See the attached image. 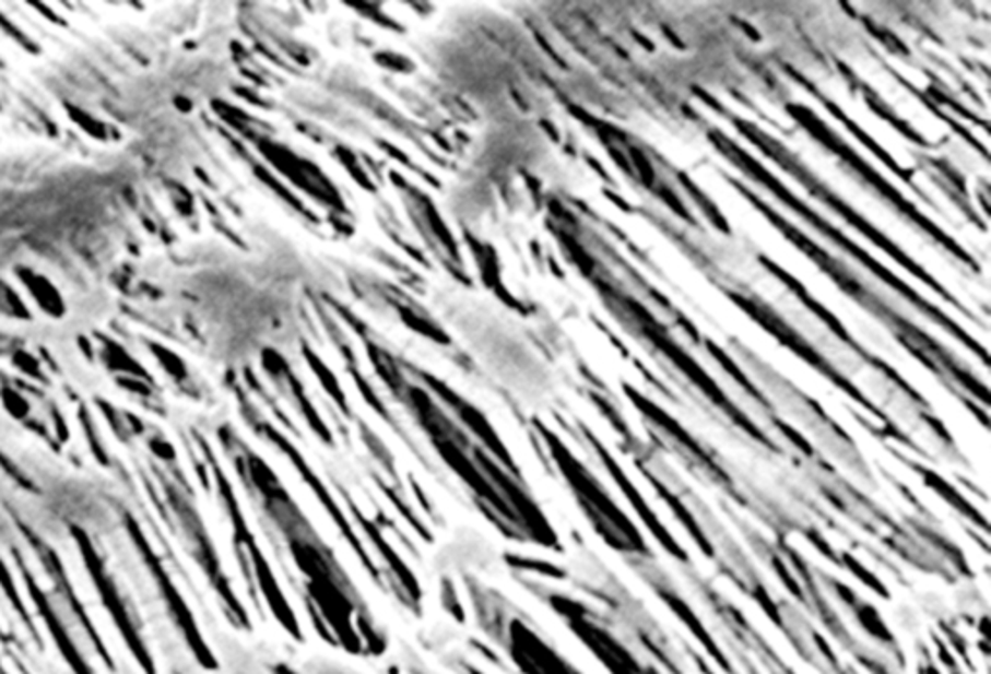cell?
<instances>
[{
    "instance_id": "obj_3",
    "label": "cell",
    "mask_w": 991,
    "mask_h": 674,
    "mask_svg": "<svg viewBox=\"0 0 991 674\" xmlns=\"http://www.w3.org/2000/svg\"><path fill=\"white\" fill-rule=\"evenodd\" d=\"M69 111L70 119L74 120L76 125H80L90 137L99 138V140H105V138H107V127H105L103 122H99V120H95L92 115H87V113L82 111V109H76V107H72V105H69Z\"/></svg>"
},
{
    "instance_id": "obj_2",
    "label": "cell",
    "mask_w": 991,
    "mask_h": 674,
    "mask_svg": "<svg viewBox=\"0 0 991 674\" xmlns=\"http://www.w3.org/2000/svg\"><path fill=\"white\" fill-rule=\"evenodd\" d=\"M0 310L7 312V315L14 316V318H27L30 316L27 308L24 307V303L20 300L14 289L2 280H0Z\"/></svg>"
},
{
    "instance_id": "obj_1",
    "label": "cell",
    "mask_w": 991,
    "mask_h": 674,
    "mask_svg": "<svg viewBox=\"0 0 991 674\" xmlns=\"http://www.w3.org/2000/svg\"><path fill=\"white\" fill-rule=\"evenodd\" d=\"M17 275H20V280L24 282L27 291L32 293V297L37 300V305L45 312H49L51 316H60L64 312L62 297H60L59 291L47 277H43L34 270H27V268H17Z\"/></svg>"
},
{
    "instance_id": "obj_4",
    "label": "cell",
    "mask_w": 991,
    "mask_h": 674,
    "mask_svg": "<svg viewBox=\"0 0 991 674\" xmlns=\"http://www.w3.org/2000/svg\"><path fill=\"white\" fill-rule=\"evenodd\" d=\"M0 27H2V29H7V32H9V34L12 35L14 39H16L17 44L24 45L27 51H37V47H35L34 42H32V39H30L26 34H22V32H20V29H17V27L14 26L12 22H9L7 17L2 16V14H0Z\"/></svg>"
},
{
    "instance_id": "obj_5",
    "label": "cell",
    "mask_w": 991,
    "mask_h": 674,
    "mask_svg": "<svg viewBox=\"0 0 991 674\" xmlns=\"http://www.w3.org/2000/svg\"><path fill=\"white\" fill-rule=\"evenodd\" d=\"M341 152H343V150H341ZM343 154H345V167H347V169H349V163H353V155L347 154V152H343ZM351 173H353V175H355L356 180H358V182H363V185H366V187L370 188V185H368V182H366V177H363V175H361V173H358V167H353V165H351Z\"/></svg>"
}]
</instances>
